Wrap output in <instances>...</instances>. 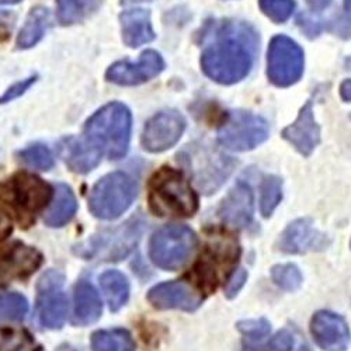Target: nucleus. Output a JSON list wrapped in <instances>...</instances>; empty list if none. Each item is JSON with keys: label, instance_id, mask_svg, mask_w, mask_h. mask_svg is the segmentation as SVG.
<instances>
[{"label": "nucleus", "instance_id": "obj_1", "mask_svg": "<svg viewBox=\"0 0 351 351\" xmlns=\"http://www.w3.org/2000/svg\"><path fill=\"white\" fill-rule=\"evenodd\" d=\"M132 128V117L127 106L110 103L96 111L84 125V139L110 159L125 156Z\"/></svg>", "mask_w": 351, "mask_h": 351}, {"label": "nucleus", "instance_id": "obj_2", "mask_svg": "<svg viewBox=\"0 0 351 351\" xmlns=\"http://www.w3.org/2000/svg\"><path fill=\"white\" fill-rule=\"evenodd\" d=\"M253 66L252 45L242 36L226 34L204 49L201 68L208 77L221 84L238 83Z\"/></svg>", "mask_w": 351, "mask_h": 351}, {"label": "nucleus", "instance_id": "obj_3", "mask_svg": "<svg viewBox=\"0 0 351 351\" xmlns=\"http://www.w3.org/2000/svg\"><path fill=\"white\" fill-rule=\"evenodd\" d=\"M149 204L156 215L191 217L198 208V198L183 173L163 167L151 180Z\"/></svg>", "mask_w": 351, "mask_h": 351}, {"label": "nucleus", "instance_id": "obj_4", "mask_svg": "<svg viewBox=\"0 0 351 351\" xmlns=\"http://www.w3.org/2000/svg\"><path fill=\"white\" fill-rule=\"evenodd\" d=\"M135 195L134 179L123 171H114L96 183L90 193L89 208L96 218L115 219L130 208Z\"/></svg>", "mask_w": 351, "mask_h": 351}, {"label": "nucleus", "instance_id": "obj_5", "mask_svg": "<svg viewBox=\"0 0 351 351\" xmlns=\"http://www.w3.org/2000/svg\"><path fill=\"white\" fill-rule=\"evenodd\" d=\"M197 246L194 232L184 225H166L154 233L149 256L154 265L163 270H179L191 257Z\"/></svg>", "mask_w": 351, "mask_h": 351}, {"label": "nucleus", "instance_id": "obj_6", "mask_svg": "<svg viewBox=\"0 0 351 351\" xmlns=\"http://www.w3.org/2000/svg\"><path fill=\"white\" fill-rule=\"evenodd\" d=\"M142 221L132 218L121 226L104 230L86 243L77 246L76 253L86 260L117 261L127 257L142 235Z\"/></svg>", "mask_w": 351, "mask_h": 351}, {"label": "nucleus", "instance_id": "obj_7", "mask_svg": "<svg viewBox=\"0 0 351 351\" xmlns=\"http://www.w3.org/2000/svg\"><path fill=\"white\" fill-rule=\"evenodd\" d=\"M269 138V124L265 119L247 111H229L218 131V139L226 149L245 152Z\"/></svg>", "mask_w": 351, "mask_h": 351}, {"label": "nucleus", "instance_id": "obj_8", "mask_svg": "<svg viewBox=\"0 0 351 351\" xmlns=\"http://www.w3.org/2000/svg\"><path fill=\"white\" fill-rule=\"evenodd\" d=\"M239 245L230 235H214L195 267L202 289L213 291L238 261Z\"/></svg>", "mask_w": 351, "mask_h": 351}, {"label": "nucleus", "instance_id": "obj_9", "mask_svg": "<svg viewBox=\"0 0 351 351\" xmlns=\"http://www.w3.org/2000/svg\"><path fill=\"white\" fill-rule=\"evenodd\" d=\"M6 191L13 210L23 223H30L52 197L51 186L30 173L16 174L6 186Z\"/></svg>", "mask_w": 351, "mask_h": 351}, {"label": "nucleus", "instance_id": "obj_10", "mask_svg": "<svg viewBox=\"0 0 351 351\" xmlns=\"http://www.w3.org/2000/svg\"><path fill=\"white\" fill-rule=\"evenodd\" d=\"M304 72V51L289 37L277 36L271 40L267 58L269 79L280 87L297 83Z\"/></svg>", "mask_w": 351, "mask_h": 351}, {"label": "nucleus", "instance_id": "obj_11", "mask_svg": "<svg viewBox=\"0 0 351 351\" xmlns=\"http://www.w3.org/2000/svg\"><path fill=\"white\" fill-rule=\"evenodd\" d=\"M65 277L58 270L47 271L37 285V312L40 324L47 329L62 328L68 313Z\"/></svg>", "mask_w": 351, "mask_h": 351}, {"label": "nucleus", "instance_id": "obj_12", "mask_svg": "<svg viewBox=\"0 0 351 351\" xmlns=\"http://www.w3.org/2000/svg\"><path fill=\"white\" fill-rule=\"evenodd\" d=\"M186 130L184 117L176 110L158 112L146 123L142 134V145L146 151L158 154L179 142Z\"/></svg>", "mask_w": 351, "mask_h": 351}, {"label": "nucleus", "instance_id": "obj_13", "mask_svg": "<svg viewBox=\"0 0 351 351\" xmlns=\"http://www.w3.org/2000/svg\"><path fill=\"white\" fill-rule=\"evenodd\" d=\"M43 254L21 242L10 243L0 249V287L13 281L25 280L43 265Z\"/></svg>", "mask_w": 351, "mask_h": 351}, {"label": "nucleus", "instance_id": "obj_14", "mask_svg": "<svg viewBox=\"0 0 351 351\" xmlns=\"http://www.w3.org/2000/svg\"><path fill=\"white\" fill-rule=\"evenodd\" d=\"M165 69V61L156 51H145L136 64L121 61L111 65L106 73L108 82L120 86H136L149 82Z\"/></svg>", "mask_w": 351, "mask_h": 351}, {"label": "nucleus", "instance_id": "obj_15", "mask_svg": "<svg viewBox=\"0 0 351 351\" xmlns=\"http://www.w3.org/2000/svg\"><path fill=\"white\" fill-rule=\"evenodd\" d=\"M148 300L158 309L195 311L202 304V295L186 281L159 284L149 291Z\"/></svg>", "mask_w": 351, "mask_h": 351}, {"label": "nucleus", "instance_id": "obj_16", "mask_svg": "<svg viewBox=\"0 0 351 351\" xmlns=\"http://www.w3.org/2000/svg\"><path fill=\"white\" fill-rule=\"evenodd\" d=\"M312 335L326 351H343L350 340L346 320L332 312H317L312 319Z\"/></svg>", "mask_w": 351, "mask_h": 351}, {"label": "nucleus", "instance_id": "obj_17", "mask_svg": "<svg viewBox=\"0 0 351 351\" xmlns=\"http://www.w3.org/2000/svg\"><path fill=\"white\" fill-rule=\"evenodd\" d=\"M219 217L228 226L242 229L253 218V193L249 184L239 182L222 201Z\"/></svg>", "mask_w": 351, "mask_h": 351}, {"label": "nucleus", "instance_id": "obj_18", "mask_svg": "<svg viewBox=\"0 0 351 351\" xmlns=\"http://www.w3.org/2000/svg\"><path fill=\"white\" fill-rule=\"evenodd\" d=\"M326 237L315 229L311 219L294 221L282 232L280 249L285 253H305L322 250L326 246Z\"/></svg>", "mask_w": 351, "mask_h": 351}, {"label": "nucleus", "instance_id": "obj_19", "mask_svg": "<svg viewBox=\"0 0 351 351\" xmlns=\"http://www.w3.org/2000/svg\"><path fill=\"white\" fill-rule=\"evenodd\" d=\"M287 139L304 156H309L320 142V128L315 121L312 101H308L300 111L294 124L282 131Z\"/></svg>", "mask_w": 351, "mask_h": 351}, {"label": "nucleus", "instance_id": "obj_20", "mask_svg": "<svg viewBox=\"0 0 351 351\" xmlns=\"http://www.w3.org/2000/svg\"><path fill=\"white\" fill-rule=\"evenodd\" d=\"M60 151L62 159L76 173L92 171L103 158L95 146L84 138H65L60 145Z\"/></svg>", "mask_w": 351, "mask_h": 351}, {"label": "nucleus", "instance_id": "obj_21", "mask_svg": "<svg viewBox=\"0 0 351 351\" xmlns=\"http://www.w3.org/2000/svg\"><path fill=\"white\" fill-rule=\"evenodd\" d=\"M123 41L131 47L138 48L155 40V32L151 23L148 10L135 9L124 12L120 16Z\"/></svg>", "mask_w": 351, "mask_h": 351}, {"label": "nucleus", "instance_id": "obj_22", "mask_svg": "<svg viewBox=\"0 0 351 351\" xmlns=\"http://www.w3.org/2000/svg\"><path fill=\"white\" fill-rule=\"evenodd\" d=\"M101 301L95 287L80 281L75 287V324L90 325L101 316Z\"/></svg>", "mask_w": 351, "mask_h": 351}, {"label": "nucleus", "instance_id": "obj_23", "mask_svg": "<svg viewBox=\"0 0 351 351\" xmlns=\"http://www.w3.org/2000/svg\"><path fill=\"white\" fill-rule=\"evenodd\" d=\"M77 202L72 189L66 184H58L52 206L47 211L44 221L48 226L60 228L68 223L76 214Z\"/></svg>", "mask_w": 351, "mask_h": 351}, {"label": "nucleus", "instance_id": "obj_24", "mask_svg": "<svg viewBox=\"0 0 351 351\" xmlns=\"http://www.w3.org/2000/svg\"><path fill=\"white\" fill-rule=\"evenodd\" d=\"M49 25V12L45 8H36L28 14L25 24L17 37V45L21 49L32 48L41 41Z\"/></svg>", "mask_w": 351, "mask_h": 351}, {"label": "nucleus", "instance_id": "obj_25", "mask_svg": "<svg viewBox=\"0 0 351 351\" xmlns=\"http://www.w3.org/2000/svg\"><path fill=\"white\" fill-rule=\"evenodd\" d=\"M100 285L111 311H119L128 301L130 282L123 273L117 270L103 273L100 276Z\"/></svg>", "mask_w": 351, "mask_h": 351}, {"label": "nucleus", "instance_id": "obj_26", "mask_svg": "<svg viewBox=\"0 0 351 351\" xmlns=\"http://www.w3.org/2000/svg\"><path fill=\"white\" fill-rule=\"evenodd\" d=\"M93 351H135L132 336L124 329L99 330L92 336Z\"/></svg>", "mask_w": 351, "mask_h": 351}, {"label": "nucleus", "instance_id": "obj_27", "mask_svg": "<svg viewBox=\"0 0 351 351\" xmlns=\"http://www.w3.org/2000/svg\"><path fill=\"white\" fill-rule=\"evenodd\" d=\"M99 0H56V14L62 25H71L90 16Z\"/></svg>", "mask_w": 351, "mask_h": 351}, {"label": "nucleus", "instance_id": "obj_28", "mask_svg": "<svg viewBox=\"0 0 351 351\" xmlns=\"http://www.w3.org/2000/svg\"><path fill=\"white\" fill-rule=\"evenodd\" d=\"M0 351H41L34 337L20 328L0 329Z\"/></svg>", "mask_w": 351, "mask_h": 351}, {"label": "nucleus", "instance_id": "obj_29", "mask_svg": "<svg viewBox=\"0 0 351 351\" xmlns=\"http://www.w3.org/2000/svg\"><path fill=\"white\" fill-rule=\"evenodd\" d=\"M282 197V183L278 178H274V176H270V178H266L265 182H263L261 186V214L265 217H270L276 207L278 206V202L281 201Z\"/></svg>", "mask_w": 351, "mask_h": 351}, {"label": "nucleus", "instance_id": "obj_30", "mask_svg": "<svg viewBox=\"0 0 351 351\" xmlns=\"http://www.w3.org/2000/svg\"><path fill=\"white\" fill-rule=\"evenodd\" d=\"M28 311L27 300L16 294H0V320H23Z\"/></svg>", "mask_w": 351, "mask_h": 351}, {"label": "nucleus", "instance_id": "obj_31", "mask_svg": "<svg viewBox=\"0 0 351 351\" xmlns=\"http://www.w3.org/2000/svg\"><path fill=\"white\" fill-rule=\"evenodd\" d=\"M21 160L30 167L38 170H49L53 166V156L45 145L36 143L20 152Z\"/></svg>", "mask_w": 351, "mask_h": 351}, {"label": "nucleus", "instance_id": "obj_32", "mask_svg": "<svg viewBox=\"0 0 351 351\" xmlns=\"http://www.w3.org/2000/svg\"><path fill=\"white\" fill-rule=\"evenodd\" d=\"M271 277L274 282L285 291H295L302 284V274L294 265L276 266L271 271Z\"/></svg>", "mask_w": 351, "mask_h": 351}, {"label": "nucleus", "instance_id": "obj_33", "mask_svg": "<svg viewBox=\"0 0 351 351\" xmlns=\"http://www.w3.org/2000/svg\"><path fill=\"white\" fill-rule=\"evenodd\" d=\"M261 12L274 23L287 21L295 9L294 0H258Z\"/></svg>", "mask_w": 351, "mask_h": 351}, {"label": "nucleus", "instance_id": "obj_34", "mask_svg": "<svg viewBox=\"0 0 351 351\" xmlns=\"http://www.w3.org/2000/svg\"><path fill=\"white\" fill-rule=\"evenodd\" d=\"M238 329L247 337L253 340L263 339L270 332V324L266 319H254V320H242L238 324Z\"/></svg>", "mask_w": 351, "mask_h": 351}, {"label": "nucleus", "instance_id": "obj_35", "mask_svg": "<svg viewBox=\"0 0 351 351\" xmlns=\"http://www.w3.org/2000/svg\"><path fill=\"white\" fill-rule=\"evenodd\" d=\"M294 346V339L287 332L282 330L277 333L269 344L261 348H246L245 351H291Z\"/></svg>", "mask_w": 351, "mask_h": 351}, {"label": "nucleus", "instance_id": "obj_36", "mask_svg": "<svg viewBox=\"0 0 351 351\" xmlns=\"http://www.w3.org/2000/svg\"><path fill=\"white\" fill-rule=\"evenodd\" d=\"M36 80H37V76H30V77H27V79H24V80H21V82H17V83H14L13 86H10L9 89L6 90V93L0 97V103H9V101H13L14 99H19L20 96H23L28 89H30V87L36 83Z\"/></svg>", "mask_w": 351, "mask_h": 351}, {"label": "nucleus", "instance_id": "obj_37", "mask_svg": "<svg viewBox=\"0 0 351 351\" xmlns=\"http://www.w3.org/2000/svg\"><path fill=\"white\" fill-rule=\"evenodd\" d=\"M247 280V273L243 269H238L235 273L232 274V277L228 280L225 285V295L228 298H233L238 295V292L242 289Z\"/></svg>", "mask_w": 351, "mask_h": 351}, {"label": "nucleus", "instance_id": "obj_38", "mask_svg": "<svg viewBox=\"0 0 351 351\" xmlns=\"http://www.w3.org/2000/svg\"><path fill=\"white\" fill-rule=\"evenodd\" d=\"M13 230V225H12V219L10 217L0 210V242L5 241Z\"/></svg>", "mask_w": 351, "mask_h": 351}, {"label": "nucleus", "instance_id": "obj_39", "mask_svg": "<svg viewBox=\"0 0 351 351\" xmlns=\"http://www.w3.org/2000/svg\"><path fill=\"white\" fill-rule=\"evenodd\" d=\"M340 95L343 97V100L346 101H351V79L344 80L340 86Z\"/></svg>", "mask_w": 351, "mask_h": 351}, {"label": "nucleus", "instance_id": "obj_40", "mask_svg": "<svg viewBox=\"0 0 351 351\" xmlns=\"http://www.w3.org/2000/svg\"><path fill=\"white\" fill-rule=\"evenodd\" d=\"M306 2L312 10H324L332 3V0H306Z\"/></svg>", "mask_w": 351, "mask_h": 351}, {"label": "nucleus", "instance_id": "obj_41", "mask_svg": "<svg viewBox=\"0 0 351 351\" xmlns=\"http://www.w3.org/2000/svg\"><path fill=\"white\" fill-rule=\"evenodd\" d=\"M141 2H151V0H121L123 5H134V3H141Z\"/></svg>", "mask_w": 351, "mask_h": 351}, {"label": "nucleus", "instance_id": "obj_42", "mask_svg": "<svg viewBox=\"0 0 351 351\" xmlns=\"http://www.w3.org/2000/svg\"><path fill=\"white\" fill-rule=\"evenodd\" d=\"M344 10L351 17V0H344Z\"/></svg>", "mask_w": 351, "mask_h": 351}, {"label": "nucleus", "instance_id": "obj_43", "mask_svg": "<svg viewBox=\"0 0 351 351\" xmlns=\"http://www.w3.org/2000/svg\"><path fill=\"white\" fill-rule=\"evenodd\" d=\"M19 2L20 0H0V5H14Z\"/></svg>", "mask_w": 351, "mask_h": 351}, {"label": "nucleus", "instance_id": "obj_44", "mask_svg": "<svg viewBox=\"0 0 351 351\" xmlns=\"http://www.w3.org/2000/svg\"><path fill=\"white\" fill-rule=\"evenodd\" d=\"M9 14L6 13V12H0V20H2V19H5V17H8Z\"/></svg>", "mask_w": 351, "mask_h": 351}, {"label": "nucleus", "instance_id": "obj_45", "mask_svg": "<svg viewBox=\"0 0 351 351\" xmlns=\"http://www.w3.org/2000/svg\"><path fill=\"white\" fill-rule=\"evenodd\" d=\"M60 351H73V350H71V348H61Z\"/></svg>", "mask_w": 351, "mask_h": 351}, {"label": "nucleus", "instance_id": "obj_46", "mask_svg": "<svg viewBox=\"0 0 351 351\" xmlns=\"http://www.w3.org/2000/svg\"><path fill=\"white\" fill-rule=\"evenodd\" d=\"M301 351H308V348H306V347H302V348H301Z\"/></svg>", "mask_w": 351, "mask_h": 351}]
</instances>
